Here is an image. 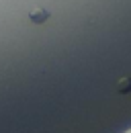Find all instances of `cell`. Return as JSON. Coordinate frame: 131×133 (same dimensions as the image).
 <instances>
[{
	"label": "cell",
	"instance_id": "6da1fadb",
	"mask_svg": "<svg viewBox=\"0 0 131 133\" xmlns=\"http://www.w3.org/2000/svg\"><path fill=\"white\" fill-rule=\"evenodd\" d=\"M29 18H31L33 23L41 25V23H45L49 18V10H45V8H33L31 12H29Z\"/></svg>",
	"mask_w": 131,
	"mask_h": 133
},
{
	"label": "cell",
	"instance_id": "7a4b0ae2",
	"mask_svg": "<svg viewBox=\"0 0 131 133\" xmlns=\"http://www.w3.org/2000/svg\"><path fill=\"white\" fill-rule=\"evenodd\" d=\"M129 88H131V80L129 78H123V82L119 84V92H127Z\"/></svg>",
	"mask_w": 131,
	"mask_h": 133
}]
</instances>
